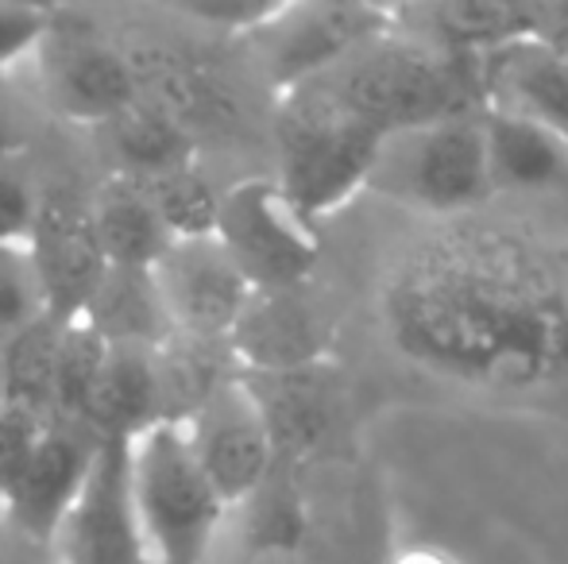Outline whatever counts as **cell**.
I'll list each match as a JSON object with an SVG mask.
<instances>
[{"instance_id":"obj_1","label":"cell","mask_w":568,"mask_h":564,"mask_svg":"<svg viewBox=\"0 0 568 564\" xmlns=\"http://www.w3.org/2000/svg\"><path fill=\"white\" fill-rule=\"evenodd\" d=\"M383 325L406 360L464 387L568 379V271L507 225L453 217L418 236L387 275Z\"/></svg>"},{"instance_id":"obj_2","label":"cell","mask_w":568,"mask_h":564,"mask_svg":"<svg viewBox=\"0 0 568 564\" xmlns=\"http://www.w3.org/2000/svg\"><path fill=\"white\" fill-rule=\"evenodd\" d=\"M128 483L151 564H210L229 511L179 425L159 422L128 441Z\"/></svg>"},{"instance_id":"obj_3","label":"cell","mask_w":568,"mask_h":564,"mask_svg":"<svg viewBox=\"0 0 568 564\" xmlns=\"http://www.w3.org/2000/svg\"><path fill=\"white\" fill-rule=\"evenodd\" d=\"M367 186L414 209L468 217L495 194L487 174L484 116H449V121L398 132L379 151Z\"/></svg>"},{"instance_id":"obj_4","label":"cell","mask_w":568,"mask_h":564,"mask_svg":"<svg viewBox=\"0 0 568 564\" xmlns=\"http://www.w3.org/2000/svg\"><path fill=\"white\" fill-rule=\"evenodd\" d=\"M275 147H278V186L291 194L306 217L322 221L352 202L367 186L379 143L359 136L344 124L322 98L310 90H291L275 109Z\"/></svg>"},{"instance_id":"obj_5","label":"cell","mask_w":568,"mask_h":564,"mask_svg":"<svg viewBox=\"0 0 568 564\" xmlns=\"http://www.w3.org/2000/svg\"><path fill=\"white\" fill-rule=\"evenodd\" d=\"M213 240L252 294L302 290L322 259L317 221L306 217L275 178H244L221 189Z\"/></svg>"},{"instance_id":"obj_6","label":"cell","mask_w":568,"mask_h":564,"mask_svg":"<svg viewBox=\"0 0 568 564\" xmlns=\"http://www.w3.org/2000/svg\"><path fill=\"white\" fill-rule=\"evenodd\" d=\"M31 59L43 98L62 121L93 132L135 101L124 47L113 43L82 8H51V20Z\"/></svg>"},{"instance_id":"obj_7","label":"cell","mask_w":568,"mask_h":564,"mask_svg":"<svg viewBox=\"0 0 568 564\" xmlns=\"http://www.w3.org/2000/svg\"><path fill=\"white\" fill-rule=\"evenodd\" d=\"M387 31H395V8L278 4V12L240 39V47L260 66L263 82L283 98Z\"/></svg>"},{"instance_id":"obj_8","label":"cell","mask_w":568,"mask_h":564,"mask_svg":"<svg viewBox=\"0 0 568 564\" xmlns=\"http://www.w3.org/2000/svg\"><path fill=\"white\" fill-rule=\"evenodd\" d=\"M179 429L190 444V457L217 491L225 511L244 506L275 475V444L260 414V402L247 391L240 371H232Z\"/></svg>"},{"instance_id":"obj_9","label":"cell","mask_w":568,"mask_h":564,"mask_svg":"<svg viewBox=\"0 0 568 564\" xmlns=\"http://www.w3.org/2000/svg\"><path fill=\"white\" fill-rule=\"evenodd\" d=\"M51 564H151L128 483V441L101 437L82 495L51 542Z\"/></svg>"},{"instance_id":"obj_10","label":"cell","mask_w":568,"mask_h":564,"mask_svg":"<svg viewBox=\"0 0 568 564\" xmlns=\"http://www.w3.org/2000/svg\"><path fill=\"white\" fill-rule=\"evenodd\" d=\"M151 279L174 332L221 345L252 298V286L213 236L171 240L151 267Z\"/></svg>"},{"instance_id":"obj_11","label":"cell","mask_w":568,"mask_h":564,"mask_svg":"<svg viewBox=\"0 0 568 564\" xmlns=\"http://www.w3.org/2000/svg\"><path fill=\"white\" fill-rule=\"evenodd\" d=\"M98 444L101 437L90 425L47 422L39 429L23 468L0 495V511L12 519V526H20L47 553H51V542L67 511L82 495Z\"/></svg>"},{"instance_id":"obj_12","label":"cell","mask_w":568,"mask_h":564,"mask_svg":"<svg viewBox=\"0 0 568 564\" xmlns=\"http://www.w3.org/2000/svg\"><path fill=\"white\" fill-rule=\"evenodd\" d=\"M28 256L43 286L47 314L54 321H74L109 267L85 197L70 189L39 194L36 225L28 233Z\"/></svg>"},{"instance_id":"obj_13","label":"cell","mask_w":568,"mask_h":564,"mask_svg":"<svg viewBox=\"0 0 568 564\" xmlns=\"http://www.w3.org/2000/svg\"><path fill=\"white\" fill-rule=\"evenodd\" d=\"M302 290L247 298L244 314L225 340L240 376H286V371H306L322 363V329Z\"/></svg>"},{"instance_id":"obj_14","label":"cell","mask_w":568,"mask_h":564,"mask_svg":"<svg viewBox=\"0 0 568 564\" xmlns=\"http://www.w3.org/2000/svg\"><path fill=\"white\" fill-rule=\"evenodd\" d=\"M479 90L491 98V113L561 129L568 124V54L546 39L499 47L479 59Z\"/></svg>"},{"instance_id":"obj_15","label":"cell","mask_w":568,"mask_h":564,"mask_svg":"<svg viewBox=\"0 0 568 564\" xmlns=\"http://www.w3.org/2000/svg\"><path fill=\"white\" fill-rule=\"evenodd\" d=\"M128 70H132L135 98L155 105L186 132L205 129L213 121L232 116V93L225 82L210 74L194 54L171 43H135L124 47Z\"/></svg>"},{"instance_id":"obj_16","label":"cell","mask_w":568,"mask_h":564,"mask_svg":"<svg viewBox=\"0 0 568 564\" xmlns=\"http://www.w3.org/2000/svg\"><path fill=\"white\" fill-rule=\"evenodd\" d=\"M395 28L437 51L484 59L499 47L523 43L541 35V8L534 4H429V8H395Z\"/></svg>"},{"instance_id":"obj_17","label":"cell","mask_w":568,"mask_h":564,"mask_svg":"<svg viewBox=\"0 0 568 564\" xmlns=\"http://www.w3.org/2000/svg\"><path fill=\"white\" fill-rule=\"evenodd\" d=\"M484 143L491 189L568 194V143L557 129L510 113H484Z\"/></svg>"},{"instance_id":"obj_18","label":"cell","mask_w":568,"mask_h":564,"mask_svg":"<svg viewBox=\"0 0 568 564\" xmlns=\"http://www.w3.org/2000/svg\"><path fill=\"white\" fill-rule=\"evenodd\" d=\"M93 136H98V147L109 158V174H120V178L140 182L197 163L194 132H186L179 121H171L140 98L124 113H116L113 121L93 129Z\"/></svg>"},{"instance_id":"obj_19","label":"cell","mask_w":568,"mask_h":564,"mask_svg":"<svg viewBox=\"0 0 568 564\" xmlns=\"http://www.w3.org/2000/svg\"><path fill=\"white\" fill-rule=\"evenodd\" d=\"M247 391L260 402V414L267 422L275 457H302L322 437L329 433L333 422V394L325 379V363L306 371H286V376H240Z\"/></svg>"},{"instance_id":"obj_20","label":"cell","mask_w":568,"mask_h":564,"mask_svg":"<svg viewBox=\"0 0 568 564\" xmlns=\"http://www.w3.org/2000/svg\"><path fill=\"white\" fill-rule=\"evenodd\" d=\"M159 422L163 418H159L155 348L109 345L85 425L109 441H132Z\"/></svg>"},{"instance_id":"obj_21","label":"cell","mask_w":568,"mask_h":564,"mask_svg":"<svg viewBox=\"0 0 568 564\" xmlns=\"http://www.w3.org/2000/svg\"><path fill=\"white\" fill-rule=\"evenodd\" d=\"M78 321H85L105 345L159 348L171 337V321L159 301L155 279L143 267H105Z\"/></svg>"},{"instance_id":"obj_22","label":"cell","mask_w":568,"mask_h":564,"mask_svg":"<svg viewBox=\"0 0 568 564\" xmlns=\"http://www.w3.org/2000/svg\"><path fill=\"white\" fill-rule=\"evenodd\" d=\"M85 205H90L93 233H98L109 267H143V271H151L155 259L166 252V244H171L155 209H151L143 189L132 178L105 174V182L93 189V197H85Z\"/></svg>"},{"instance_id":"obj_23","label":"cell","mask_w":568,"mask_h":564,"mask_svg":"<svg viewBox=\"0 0 568 564\" xmlns=\"http://www.w3.org/2000/svg\"><path fill=\"white\" fill-rule=\"evenodd\" d=\"M236 371L229 348L221 340H197L171 332L155 348V383H159V418L182 425L221 383Z\"/></svg>"},{"instance_id":"obj_24","label":"cell","mask_w":568,"mask_h":564,"mask_svg":"<svg viewBox=\"0 0 568 564\" xmlns=\"http://www.w3.org/2000/svg\"><path fill=\"white\" fill-rule=\"evenodd\" d=\"M62 325L54 317H39L36 325L20 329L16 337L0 340V379H4L8 410L51 422V387H54V360H59Z\"/></svg>"},{"instance_id":"obj_25","label":"cell","mask_w":568,"mask_h":564,"mask_svg":"<svg viewBox=\"0 0 568 564\" xmlns=\"http://www.w3.org/2000/svg\"><path fill=\"white\" fill-rule=\"evenodd\" d=\"M135 186L143 189V197H148V205L155 209L159 225L166 228L171 240L213 236L221 209V186H213V178L197 163L155 174V178H140Z\"/></svg>"},{"instance_id":"obj_26","label":"cell","mask_w":568,"mask_h":564,"mask_svg":"<svg viewBox=\"0 0 568 564\" xmlns=\"http://www.w3.org/2000/svg\"><path fill=\"white\" fill-rule=\"evenodd\" d=\"M105 340L85 321H67L59 340V360H54V387H51V422L85 425L93 391H98L101 368H105Z\"/></svg>"},{"instance_id":"obj_27","label":"cell","mask_w":568,"mask_h":564,"mask_svg":"<svg viewBox=\"0 0 568 564\" xmlns=\"http://www.w3.org/2000/svg\"><path fill=\"white\" fill-rule=\"evenodd\" d=\"M247 557H298L302 534H306V511L291 483L271 475L252 499H247Z\"/></svg>"},{"instance_id":"obj_28","label":"cell","mask_w":568,"mask_h":564,"mask_svg":"<svg viewBox=\"0 0 568 564\" xmlns=\"http://www.w3.org/2000/svg\"><path fill=\"white\" fill-rule=\"evenodd\" d=\"M47 314L43 286L31 267L28 244H0V340L16 337Z\"/></svg>"},{"instance_id":"obj_29","label":"cell","mask_w":568,"mask_h":564,"mask_svg":"<svg viewBox=\"0 0 568 564\" xmlns=\"http://www.w3.org/2000/svg\"><path fill=\"white\" fill-rule=\"evenodd\" d=\"M171 12L240 43L260 23H267L278 12V4H271V0H182V4H171Z\"/></svg>"},{"instance_id":"obj_30","label":"cell","mask_w":568,"mask_h":564,"mask_svg":"<svg viewBox=\"0 0 568 564\" xmlns=\"http://www.w3.org/2000/svg\"><path fill=\"white\" fill-rule=\"evenodd\" d=\"M39 194L31 178L8 158L0 163V244H28V233L36 225Z\"/></svg>"},{"instance_id":"obj_31","label":"cell","mask_w":568,"mask_h":564,"mask_svg":"<svg viewBox=\"0 0 568 564\" xmlns=\"http://www.w3.org/2000/svg\"><path fill=\"white\" fill-rule=\"evenodd\" d=\"M51 20V4H4L0 0V74L31 59Z\"/></svg>"},{"instance_id":"obj_32","label":"cell","mask_w":568,"mask_h":564,"mask_svg":"<svg viewBox=\"0 0 568 564\" xmlns=\"http://www.w3.org/2000/svg\"><path fill=\"white\" fill-rule=\"evenodd\" d=\"M39 429H43V422H36V418L20 414V410H4V418H0V495L23 468Z\"/></svg>"},{"instance_id":"obj_33","label":"cell","mask_w":568,"mask_h":564,"mask_svg":"<svg viewBox=\"0 0 568 564\" xmlns=\"http://www.w3.org/2000/svg\"><path fill=\"white\" fill-rule=\"evenodd\" d=\"M0 564H51V553L31 542L20 526H12L4 511H0Z\"/></svg>"},{"instance_id":"obj_34","label":"cell","mask_w":568,"mask_h":564,"mask_svg":"<svg viewBox=\"0 0 568 564\" xmlns=\"http://www.w3.org/2000/svg\"><path fill=\"white\" fill-rule=\"evenodd\" d=\"M383 564H460V561L445 550H434V545H410V550L390 553Z\"/></svg>"},{"instance_id":"obj_35","label":"cell","mask_w":568,"mask_h":564,"mask_svg":"<svg viewBox=\"0 0 568 564\" xmlns=\"http://www.w3.org/2000/svg\"><path fill=\"white\" fill-rule=\"evenodd\" d=\"M16 151H20V129H16V121L8 116V109L0 105V163H8Z\"/></svg>"},{"instance_id":"obj_36","label":"cell","mask_w":568,"mask_h":564,"mask_svg":"<svg viewBox=\"0 0 568 564\" xmlns=\"http://www.w3.org/2000/svg\"><path fill=\"white\" fill-rule=\"evenodd\" d=\"M4 410H8V399H4V379H0V418H4Z\"/></svg>"},{"instance_id":"obj_37","label":"cell","mask_w":568,"mask_h":564,"mask_svg":"<svg viewBox=\"0 0 568 564\" xmlns=\"http://www.w3.org/2000/svg\"><path fill=\"white\" fill-rule=\"evenodd\" d=\"M557 132H561V136H565V143H568V124H561V129H557Z\"/></svg>"}]
</instances>
